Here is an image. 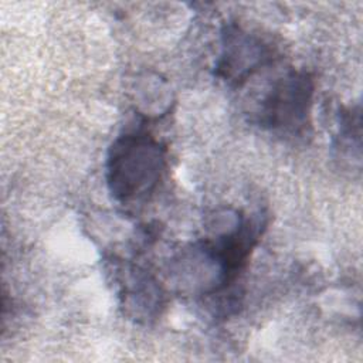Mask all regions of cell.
Segmentation results:
<instances>
[{"instance_id":"6da1fadb","label":"cell","mask_w":363,"mask_h":363,"mask_svg":"<svg viewBox=\"0 0 363 363\" xmlns=\"http://www.w3.org/2000/svg\"><path fill=\"white\" fill-rule=\"evenodd\" d=\"M166 167L164 147L145 132L119 136L106 160V182L119 201H135L155 190Z\"/></svg>"},{"instance_id":"7a4b0ae2","label":"cell","mask_w":363,"mask_h":363,"mask_svg":"<svg viewBox=\"0 0 363 363\" xmlns=\"http://www.w3.org/2000/svg\"><path fill=\"white\" fill-rule=\"evenodd\" d=\"M313 81L305 72H289L278 79L261 101L258 119L265 128L295 132L309 116Z\"/></svg>"},{"instance_id":"3957f363","label":"cell","mask_w":363,"mask_h":363,"mask_svg":"<svg viewBox=\"0 0 363 363\" xmlns=\"http://www.w3.org/2000/svg\"><path fill=\"white\" fill-rule=\"evenodd\" d=\"M272 55L271 48L258 37L238 27H228L223 34V52L217 62V75L241 84Z\"/></svg>"}]
</instances>
